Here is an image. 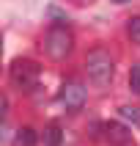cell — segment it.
I'll return each mask as SVG.
<instances>
[{
    "label": "cell",
    "mask_w": 140,
    "mask_h": 146,
    "mask_svg": "<svg viewBox=\"0 0 140 146\" xmlns=\"http://www.w3.org/2000/svg\"><path fill=\"white\" fill-rule=\"evenodd\" d=\"M74 47V36L66 25H52L44 36V52L49 61H66Z\"/></svg>",
    "instance_id": "cell-2"
},
{
    "label": "cell",
    "mask_w": 140,
    "mask_h": 146,
    "mask_svg": "<svg viewBox=\"0 0 140 146\" xmlns=\"http://www.w3.org/2000/svg\"><path fill=\"white\" fill-rule=\"evenodd\" d=\"M85 69H88V77L96 83V86H102V88L110 86V83H113V72H115L110 50H105V47L91 50L88 58H85Z\"/></svg>",
    "instance_id": "cell-1"
},
{
    "label": "cell",
    "mask_w": 140,
    "mask_h": 146,
    "mask_svg": "<svg viewBox=\"0 0 140 146\" xmlns=\"http://www.w3.org/2000/svg\"><path fill=\"white\" fill-rule=\"evenodd\" d=\"M36 143H39V135H36L30 127H22V130H16L14 146H36Z\"/></svg>",
    "instance_id": "cell-7"
},
{
    "label": "cell",
    "mask_w": 140,
    "mask_h": 146,
    "mask_svg": "<svg viewBox=\"0 0 140 146\" xmlns=\"http://www.w3.org/2000/svg\"><path fill=\"white\" fill-rule=\"evenodd\" d=\"M39 77H41V66L36 64L33 58H16L14 64H11V80H14L22 91L36 88Z\"/></svg>",
    "instance_id": "cell-3"
},
{
    "label": "cell",
    "mask_w": 140,
    "mask_h": 146,
    "mask_svg": "<svg viewBox=\"0 0 140 146\" xmlns=\"http://www.w3.org/2000/svg\"><path fill=\"white\" fill-rule=\"evenodd\" d=\"M105 138L110 141V146H132V130L121 121H105Z\"/></svg>",
    "instance_id": "cell-5"
},
{
    "label": "cell",
    "mask_w": 140,
    "mask_h": 146,
    "mask_svg": "<svg viewBox=\"0 0 140 146\" xmlns=\"http://www.w3.org/2000/svg\"><path fill=\"white\" fill-rule=\"evenodd\" d=\"M80 3H82V0H80Z\"/></svg>",
    "instance_id": "cell-12"
},
{
    "label": "cell",
    "mask_w": 140,
    "mask_h": 146,
    "mask_svg": "<svg viewBox=\"0 0 140 146\" xmlns=\"http://www.w3.org/2000/svg\"><path fill=\"white\" fill-rule=\"evenodd\" d=\"M58 99H60V105H63L66 110H80V108L85 105V86L77 83V80H66L63 86H60Z\"/></svg>",
    "instance_id": "cell-4"
},
{
    "label": "cell",
    "mask_w": 140,
    "mask_h": 146,
    "mask_svg": "<svg viewBox=\"0 0 140 146\" xmlns=\"http://www.w3.org/2000/svg\"><path fill=\"white\" fill-rule=\"evenodd\" d=\"M118 113H121V119H126L129 124H137L140 127V105H121Z\"/></svg>",
    "instance_id": "cell-8"
},
{
    "label": "cell",
    "mask_w": 140,
    "mask_h": 146,
    "mask_svg": "<svg viewBox=\"0 0 140 146\" xmlns=\"http://www.w3.org/2000/svg\"><path fill=\"white\" fill-rule=\"evenodd\" d=\"M41 141H44V146H60V141H63V130H60L58 124H47Z\"/></svg>",
    "instance_id": "cell-6"
},
{
    "label": "cell",
    "mask_w": 140,
    "mask_h": 146,
    "mask_svg": "<svg viewBox=\"0 0 140 146\" xmlns=\"http://www.w3.org/2000/svg\"><path fill=\"white\" fill-rule=\"evenodd\" d=\"M126 33H129V39L135 44H140V17H135V19L126 22Z\"/></svg>",
    "instance_id": "cell-9"
},
{
    "label": "cell",
    "mask_w": 140,
    "mask_h": 146,
    "mask_svg": "<svg viewBox=\"0 0 140 146\" xmlns=\"http://www.w3.org/2000/svg\"><path fill=\"white\" fill-rule=\"evenodd\" d=\"M115 3H126V0H115Z\"/></svg>",
    "instance_id": "cell-11"
},
{
    "label": "cell",
    "mask_w": 140,
    "mask_h": 146,
    "mask_svg": "<svg viewBox=\"0 0 140 146\" xmlns=\"http://www.w3.org/2000/svg\"><path fill=\"white\" fill-rule=\"evenodd\" d=\"M129 88L135 91V94H140V64H135L129 69Z\"/></svg>",
    "instance_id": "cell-10"
}]
</instances>
